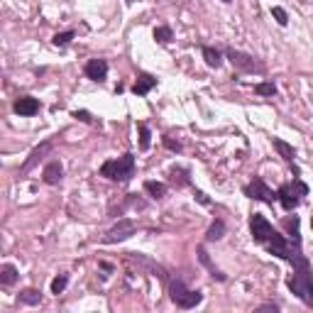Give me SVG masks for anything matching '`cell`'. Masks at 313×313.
<instances>
[{"mask_svg": "<svg viewBox=\"0 0 313 313\" xmlns=\"http://www.w3.org/2000/svg\"><path fill=\"white\" fill-rule=\"evenodd\" d=\"M250 232H252V240H255V242L264 245V242L272 237L274 228H272V223L264 218L262 213H255V216L250 218Z\"/></svg>", "mask_w": 313, "mask_h": 313, "instance_id": "8", "label": "cell"}, {"mask_svg": "<svg viewBox=\"0 0 313 313\" xmlns=\"http://www.w3.org/2000/svg\"><path fill=\"white\" fill-rule=\"evenodd\" d=\"M13 108H15L17 115H22V118H32V115L40 113V100L32 98V95H25V98H17V100H15Z\"/></svg>", "mask_w": 313, "mask_h": 313, "instance_id": "12", "label": "cell"}, {"mask_svg": "<svg viewBox=\"0 0 313 313\" xmlns=\"http://www.w3.org/2000/svg\"><path fill=\"white\" fill-rule=\"evenodd\" d=\"M303 196H308V186H306L301 179H294L291 184H284L282 189L276 191V198L282 201L284 211H294V208L301 203Z\"/></svg>", "mask_w": 313, "mask_h": 313, "instance_id": "4", "label": "cell"}, {"mask_svg": "<svg viewBox=\"0 0 313 313\" xmlns=\"http://www.w3.org/2000/svg\"><path fill=\"white\" fill-rule=\"evenodd\" d=\"M223 235H225V223L218 218L211 228H208V232H205V242H216V240H220Z\"/></svg>", "mask_w": 313, "mask_h": 313, "instance_id": "22", "label": "cell"}, {"mask_svg": "<svg viewBox=\"0 0 313 313\" xmlns=\"http://www.w3.org/2000/svg\"><path fill=\"white\" fill-rule=\"evenodd\" d=\"M100 269H103V272H113V264H108V262H100Z\"/></svg>", "mask_w": 313, "mask_h": 313, "instance_id": "34", "label": "cell"}, {"mask_svg": "<svg viewBox=\"0 0 313 313\" xmlns=\"http://www.w3.org/2000/svg\"><path fill=\"white\" fill-rule=\"evenodd\" d=\"M223 3H230V0H223Z\"/></svg>", "mask_w": 313, "mask_h": 313, "instance_id": "35", "label": "cell"}, {"mask_svg": "<svg viewBox=\"0 0 313 313\" xmlns=\"http://www.w3.org/2000/svg\"><path fill=\"white\" fill-rule=\"evenodd\" d=\"M198 259H201V262H203L205 267H208V272H211V276H213V279H218V282H225V279H228V276H225V274L220 272L218 267H216V264L211 262L208 252H205V247H198Z\"/></svg>", "mask_w": 313, "mask_h": 313, "instance_id": "16", "label": "cell"}, {"mask_svg": "<svg viewBox=\"0 0 313 313\" xmlns=\"http://www.w3.org/2000/svg\"><path fill=\"white\" fill-rule=\"evenodd\" d=\"M66 284H68V274H59L54 282H52V294H56V296H59V294L66 289Z\"/></svg>", "mask_w": 313, "mask_h": 313, "instance_id": "27", "label": "cell"}, {"mask_svg": "<svg viewBox=\"0 0 313 313\" xmlns=\"http://www.w3.org/2000/svg\"><path fill=\"white\" fill-rule=\"evenodd\" d=\"M145 191L150 193L152 198H164V193H166V186H164L162 181H145Z\"/></svg>", "mask_w": 313, "mask_h": 313, "instance_id": "23", "label": "cell"}, {"mask_svg": "<svg viewBox=\"0 0 313 313\" xmlns=\"http://www.w3.org/2000/svg\"><path fill=\"white\" fill-rule=\"evenodd\" d=\"M242 191H245L247 198H255V201H262V203H272V201H274L272 189H269L262 179H252V181H250Z\"/></svg>", "mask_w": 313, "mask_h": 313, "instance_id": "9", "label": "cell"}, {"mask_svg": "<svg viewBox=\"0 0 313 313\" xmlns=\"http://www.w3.org/2000/svg\"><path fill=\"white\" fill-rule=\"evenodd\" d=\"M71 40H74V29H68V32H59V34H54V40H52V42H54L56 47H66V44H68V42H71Z\"/></svg>", "mask_w": 313, "mask_h": 313, "instance_id": "29", "label": "cell"}, {"mask_svg": "<svg viewBox=\"0 0 313 313\" xmlns=\"http://www.w3.org/2000/svg\"><path fill=\"white\" fill-rule=\"evenodd\" d=\"M169 179H171V184L181 189V186H189L191 179H189V169H184V166H174L171 171H169Z\"/></svg>", "mask_w": 313, "mask_h": 313, "instance_id": "17", "label": "cell"}, {"mask_svg": "<svg viewBox=\"0 0 313 313\" xmlns=\"http://www.w3.org/2000/svg\"><path fill=\"white\" fill-rule=\"evenodd\" d=\"M154 40L159 42V44H169V42L174 40V34H171L169 27H157L154 29Z\"/></svg>", "mask_w": 313, "mask_h": 313, "instance_id": "26", "label": "cell"}, {"mask_svg": "<svg viewBox=\"0 0 313 313\" xmlns=\"http://www.w3.org/2000/svg\"><path fill=\"white\" fill-rule=\"evenodd\" d=\"M49 152H52V140H47V142H42L40 147H34V150L29 152V157L25 159V164L20 166V174H22V177H25V174H29V171L37 166V162H40L44 154H49Z\"/></svg>", "mask_w": 313, "mask_h": 313, "instance_id": "10", "label": "cell"}, {"mask_svg": "<svg viewBox=\"0 0 313 313\" xmlns=\"http://www.w3.org/2000/svg\"><path fill=\"white\" fill-rule=\"evenodd\" d=\"M272 17L282 25V27H286V22H289V15H286V10L284 8H279V5H274L272 8Z\"/></svg>", "mask_w": 313, "mask_h": 313, "instance_id": "28", "label": "cell"}, {"mask_svg": "<svg viewBox=\"0 0 313 313\" xmlns=\"http://www.w3.org/2000/svg\"><path fill=\"white\" fill-rule=\"evenodd\" d=\"M284 228L289 230V240L294 242V245H301V232H299V218L296 216H289L284 220Z\"/></svg>", "mask_w": 313, "mask_h": 313, "instance_id": "18", "label": "cell"}, {"mask_svg": "<svg viewBox=\"0 0 313 313\" xmlns=\"http://www.w3.org/2000/svg\"><path fill=\"white\" fill-rule=\"evenodd\" d=\"M193 196H196V201H198V203H203V205H208V203H211V198H208V196H205L203 191H196V193H193Z\"/></svg>", "mask_w": 313, "mask_h": 313, "instance_id": "32", "label": "cell"}, {"mask_svg": "<svg viewBox=\"0 0 313 313\" xmlns=\"http://www.w3.org/2000/svg\"><path fill=\"white\" fill-rule=\"evenodd\" d=\"M259 311H279V306H276V303H264V306H259Z\"/></svg>", "mask_w": 313, "mask_h": 313, "instance_id": "33", "label": "cell"}, {"mask_svg": "<svg viewBox=\"0 0 313 313\" xmlns=\"http://www.w3.org/2000/svg\"><path fill=\"white\" fill-rule=\"evenodd\" d=\"M201 54H203L205 64H208L211 68H218L220 64H223V54H220L218 49H213V47H203V49H201Z\"/></svg>", "mask_w": 313, "mask_h": 313, "instance_id": "19", "label": "cell"}, {"mask_svg": "<svg viewBox=\"0 0 313 313\" xmlns=\"http://www.w3.org/2000/svg\"><path fill=\"white\" fill-rule=\"evenodd\" d=\"M83 74L91 79V81H106V76H108V64L103 61V59H91L86 66H83Z\"/></svg>", "mask_w": 313, "mask_h": 313, "instance_id": "11", "label": "cell"}, {"mask_svg": "<svg viewBox=\"0 0 313 313\" xmlns=\"http://www.w3.org/2000/svg\"><path fill=\"white\" fill-rule=\"evenodd\" d=\"M311 225H313V220H311Z\"/></svg>", "mask_w": 313, "mask_h": 313, "instance_id": "36", "label": "cell"}, {"mask_svg": "<svg viewBox=\"0 0 313 313\" xmlns=\"http://www.w3.org/2000/svg\"><path fill=\"white\" fill-rule=\"evenodd\" d=\"M255 93L264 95V98H274V95H276V86H274L272 81H262L255 86Z\"/></svg>", "mask_w": 313, "mask_h": 313, "instance_id": "25", "label": "cell"}, {"mask_svg": "<svg viewBox=\"0 0 313 313\" xmlns=\"http://www.w3.org/2000/svg\"><path fill=\"white\" fill-rule=\"evenodd\" d=\"M74 118H76V120H81V123H91V113H88V110H76V113H74Z\"/></svg>", "mask_w": 313, "mask_h": 313, "instance_id": "31", "label": "cell"}, {"mask_svg": "<svg viewBox=\"0 0 313 313\" xmlns=\"http://www.w3.org/2000/svg\"><path fill=\"white\" fill-rule=\"evenodd\" d=\"M267 247H269V255H274V257L284 259V262H289L291 259V255H294V250L301 245H294V242H286V237L282 235V232H272V237L267 240Z\"/></svg>", "mask_w": 313, "mask_h": 313, "instance_id": "7", "label": "cell"}, {"mask_svg": "<svg viewBox=\"0 0 313 313\" xmlns=\"http://www.w3.org/2000/svg\"><path fill=\"white\" fill-rule=\"evenodd\" d=\"M169 296L177 303L179 308L189 311V308H196L201 301H203V294L201 291H193V289H186V284L181 279H171L169 282Z\"/></svg>", "mask_w": 313, "mask_h": 313, "instance_id": "3", "label": "cell"}, {"mask_svg": "<svg viewBox=\"0 0 313 313\" xmlns=\"http://www.w3.org/2000/svg\"><path fill=\"white\" fill-rule=\"evenodd\" d=\"M164 147L171 152H181V142H179V140H171V137H164Z\"/></svg>", "mask_w": 313, "mask_h": 313, "instance_id": "30", "label": "cell"}, {"mask_svg": "<svg viewBox=\"0 0 313 313\" xmlns=\"http://www.w3.org/2000/svg\"><path fill=\"white\" fill-rule=\"evenodd\" d=\"M17 301H20V303H27V306H37L42 301V291H37V289H25V291H20Z\"/></svg>", "mask_w": 313, "mask_h": 313, "instance_id": "21", "label": "cell"}, {"mask_svg": "<svg viewBox=\"0 0 313 313\" xmlns=\"http://www.w3.org/2000/svg\"><path fill=\"white\" fill-rule=\"evenodd\" d=\"M17 279H20V272H17L15 264H3L0 267V284L3 286H13Z\"/></svg>", "mask_w": 313, "mask_h": 313, "instance_id": "15", "label": "cell"}, {"mask_svg": "<svg viewBox=\"0 0 313 313\" xmlns=\"http://www.w3.org/2000/svg\"><path fill=\"white\" fill-rule=\"evenodd\" d=\"M291 267H294V276L286 282L289 289L299 296L306 306H313V274H311V264H308V259L306 255L301 252V247L294 250V255H291Z\"/></svg>", "mask_w": 313, "mask_h": 313, "instance_id": "1", "label": "cell"}, {"mask_svg": "<svg viewBox=\"0 0 313 313\" xmlns=\"http://www.w3.org/2000/svg\"><path fill=\"white\" fill-rule=\"evenodd\" d=\"M64 177V169H61V164L59 162H49L44 166V171H42V179H44V184H49V186H56L59 181Z\"/></svg>", "mask_w": 313, "mask_h": 313, "instance_id": "13", "label": "cell"}, {"mask_svg": "<svg viewBox=\"0 0 313 313\" xmlns=\"http://www.w3.org/2000/svg\"><path fill=\"white\" fill-rule=\"evenodd\" d=\"M157 86V79L152 76V74H140L137 76V81H135V86H132V93L135 95H147Z\"/></svg>", "mask_w": 313, "mask_h": 313, "instance_id": "14", "label": "cell"}, {"mask_svg": "<svg viewBox=\"0 0 313 313\" xmlns=\"http://www.w3.org/2000/svg\"><path fill=\"white\" fill-rule=\"evenodd\" d=\"M274 150L279 152L282 157H284L286 162H294V157H296V150L289 145V142H284V140H279V137H274Z\"/></svg>", "mask_w": 313, "mask_h": 313, "instance_id": "20", "label": "cell"}, {"mask_svg": "<svg viewBox=\"0 0 313 313\" xmlns=\"http://www.w3.org/2000/svg\"><path fill=\"white\" fill-rule=\"evenodd\" d=\"M137 130H140V150H150L152 132H150V127H147V123H140L137 125Z\"/></svg>", "mask_w": 313, "mask_h": 313, "instance_id": "24", "label": "cell"}, {"mask_svg": "<svg viewBox=\"0 0 313 313\" xmlns=\"http://www.w3.org/2000/svg\"><path fill=\"white\" fill-rule=\"evenodd\" d=\"M225 56L230 59V64L237 68V71H245V74H264V71H267V66L259 61L257 56H250V54H245V52L228 49Z\"/></svg>", "mask_w": 313, "mask_h": 313, "instance_id": "5", "label": "cell"}, {"mask_svg": "<svg viewBox=\"0 0 313 313\" xmlns=\"http://www.w3.org/2000/svg\"><path fill=\"white\" fill-rule=\"evenodd\" d=\"M137 230V223L130 218H120L113 228H110L106 235H103V242L106 245H115V242H123V240H127L130 235H135Z\"/></svg>", "mask_w": 313, "mask_h": 313, "instance_id": "6", "label": "cell"}, {"mask_svg": "<svg viewBox=\"0 0 313 313\" xmlns=\"http://www.w3.org/2000/svg\"><path fill=\"white\" fill-rule=\"evenodd\" d=\"M100 174L103 177H108L110 181H130V179L135 177V154H123V157H118V159H110L100 166Z\"/></svg>", "mask_w": 313, "mask_h": 313, "instance_id": "2", "label": "cell"}]
</instances>
